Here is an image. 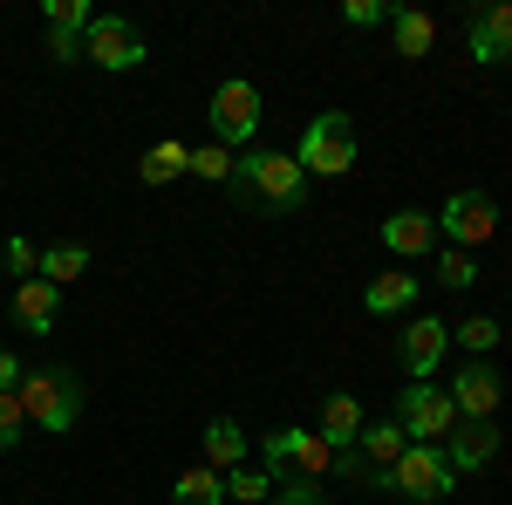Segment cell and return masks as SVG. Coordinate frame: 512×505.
<instances>
[{"mask_svg":"<svg viewBox=\"0 0 512 505\" xmlns=\"http://www.w3.org/2000/svg\"><path fill=\"white\" fill-rule=\"evenodd\" d=\"M21 430H28V410H21V396H14V389H0V458L21 444Z\"/></svg>","mask_w":512,"mask_h":505,"instance_id":"30","label":"cell"},{"mask_svg":"<svg viewBox=\"0 0 512 505\" xmlns=\"http://www.w3.org/2000/svg\"><path fill=\"white\" fill-rule=\"evenodd\" d=\"M437 280H444L451 294H465V287H478V260L458 253V246H444V253H437Z\"/></svg>","mask_w":512,"mask_h":505,"instance_id":"27","label":"cell"},{"mask_svg":"<svg viewBox=\"0 0 512 505\" xmlns=\"http://www.w3.org/2000/svg\"><path fill=\"white\" fill-rule=\"evenodd\" d=\"M444 458H451V471H485L499 458V424H458L444 437Z\"/></svg>","mask_w":512,"mask_h":505,"instance_id":"14","label":"cell"},{"mask_svg":"<svg viewBox=\"0 0 512 505\" xmlns=\"http://www.w3.org/2000/svg\"><path fill=\"white\" fill-rule=\"evenodd\" d=\"M437 233L451 239L458 253H472V246H485V239L499 233V205H492V192H478V185H465V192L444 198V212H437Z\"/></svg>","mask_w":512,"mask_h":505,"instance_id":"7","label":"cell"},{"mask_svg":"<svg viewBox=\"0 0 512 505\" xmlns=\"http://www.w3.org/2000/svg\"><path fill=\"white\" fill-rule=\"evenodd\" d=\"M55 321H62V287L21 280V287H14V328H21V335H55Z\"/></svg>","mask_w":512,"mask_h":505,"instance_id":"13","label":"cell"},{"mask_svg":"<svg viewBox=\"0 0 512 505\" xmlns=\"http://www.w3.org/2000/svg\"><path fill=\"white\" fill-rule=\"evenodd\" d=\"M41 55H48L55 69H62V62H82V35H55V28H48V35H41Z\"/></svg>","mask_w":512,"mask_h":505,"instance_id":"31","label":"cell"},{"mask_svg":"<svg viewBox=\"0 0 512 505\" xmlns=\"http://www.w3.org/2000/svg\"><path fill=\"white\" fill-rule=\"evenodd\" d=\"M362 424H369V417H362V403H355V396H342V389H335V396H321L315 437H328V451H349L355 437H362Z\"/></svg>","mask_w":512,"mask_h":505,"instance_id":"15","label":"cell"},{"mask_svg":"<svg viewBox=\"0 0 512 505\" xmlns=\"http://www.w3.org/2000/svg\"><path fill=\"white\" fill-rule=\"evenodd\" d=\"M226 499L233 505H267L274 499V478L260 465H239V471H226Z\"/></svg>","mask_w":512,"mask_h":505,"instance_id":"24","label":"cell"},{"mask_svg":"<svg viewBox=\"0 0 512 505\" xmlns=\"http://www.w3.org/2000/svg\"><path fill=\"white\" fill-rule=\"evenodd\" d=\"M396 355H403L410 383H431V376H437V362L451 355V321H437V314H417V321L403 328V342H396Z\"/></svg>","mask_w":512,"mask_h":505,"instance_id":"9","label":"cell"},{"mask_svg":"<svg viewBox=\"0 0 512 505\" xmlns=\"http://www.w3.org/2000/svg\"><path fill=\"white\" fill-rule=\"evenodd\" d=\"M396 424H403V437H410V444H444V437L465 424V417H458L451 389H437V383H403V396H396Z\"/></svg>","mask_w":512,"mask_h":505,"instance_id":"5","label":"cell"},{"mask_svg":"<svg viewBox=\"0 0 512 505\" xmlns=\"http://www.w3.org/2000/svg\"><path fill=\"white\" fill-rule=\"evenodd\" d=\"M342 21H349V28H383V21H390V7H383V0H349V7H342Z\"/></svg>","mask_w":512,"mask_h":505,"instance_id":"32","label":"cell"},{"mask_svg":"<svg viewBox=\"0 0 512 505\" xmlns=\"http://www.w3.org/2000/svg\"><path fill=\"white\" fill-rule=\"evenodd\" d=\"M294 430L301 424H280V430L260 437V471H267V478H287V471H294Z\"/></svg>","mask_w":512,"mask_h":505,"instance_id":"25","label":"cell"},{"mask_svg":"<svg viewBox=\"0 0 512 505\" xmlns=\"http://www.w3.org/2000/svg\"><path fill=\"white\" fill-rule=\"evenodd\" d=\"M355 451H362L369 465H376L383 478H390V465L403 458V451H410V437H403V424H396V417H383V424H362V437H355Z\"/></svg>","mask_w":512,"mask_h":505,"instance_id":"17","label":"cell"},{"mask_svg":"<svg viewBox=\"0 0 512 505\" xmlns=\"http://www.w3.org/2000/svg\"><path fill=\"white\" fill-rule=\"evenodd\" d=\"M233 164L239 157L226 151V144H198L192 151V178H205V185H233Z\"/></svg>","mask_w":512,"mask_h":505,"instance_id":"26","label":"cell"},{"mask_svg":"<svg viewBox=\"0 0 512 505\" xmlns=\"http://www.w3.org/2000/svg\"><path fill=\"white\" fill-rule=\"evenodd\" d=\"M205 465L219 471V478L246 465V430H239L233 417H212V424H205Z\"/></svg>","mask_w":512,"mask_h":505,"instance_id":"18","label":"cell"},{"mask_svg":"<svg viewBox=\"0 0 512 505\" xmlns=\"http://www.w3.org/2000/svg\"><path fill=\"white\" fill-rule=\"evenodd\" d=\"M89 21H96L89 0H48V28L55 35H89Z\"/></svg>","mask_w":512,"mask_h":505,"instance_id":"28","label":"cell"},{"mask_svg":"<svg viewBox=\"0 0 512 505\" xmlns=\"http://www.w3.org/2000/svg\"><path fill=\"white\" fill-rule=\"evenodd\" d=\"M212 144H226V151H239V144H253L260 137V117H267V103H260V82L246 76H226L219 89H212Z\"/></svg>","mask_w":512,"mask_h":505,"instance_id":"4","label":"cell"},{"mask_svg":"<svg viewBox=\"0 0 512 505\" xmlns=\"http://www.w3.org/2000/svg\"><path fill=\"white\" fill-rule=\"evenodd\" d=\"M21 410H28V424L35 430H48V437H62V430H76V417H82V376L76 369H28L21 376Z\"/></svg>","mask_w":512,"mask_h":505,"instance_id":"2","label":"cell"},{"mask_svg":"<svg viewBox=\"0 0 512 505\" xmlns=\"http://www.w3.org/2000/svg\"><path fill=\"white\" fill-rule=\"evenodd\" d=\"M7 267L21 273V280H35V267H41V246H35V239H7Z\"/></svg>","mask_w":512,"mask_h":505,"instance_id":"33","label":"cell"},{"mask_svg":"<svg viewBox=\"0 0 512 505\" xmlns=\"http://www.w3.org/2000/svg\"><path fill=\"white\" fill-rule=\"evenodd\" d=\"M451 485H458V471H451V458H444V444H410V451L390 465V492L410 499V505H437Z\"/></svg>","mask_w":512,"mask_h":505,"instance_id":"6","label":"cell"},{"mask_svg":"<svg viewBox=\"0 0 512 505\" xmlns=\"http://www.w3.org/2000/svg\"><path fill=\"white\" fill-rule=\"evenodd\" d=\"M144 35L117 21V14H96L89 21V35H82V62H96V69H110V76H130V69H144Z\"/></svg>","mask_w":512,"mask_h":505,"instance_id":"8","label":"cell"},{"mask_svg":"<svg viewBox=\"0 0 512 505\" xmlns=\"http://www.w3.org/2000/svg\"><path fill=\"white\" fill-rule=\"evenodd\" d=\"M390 35H396V55H403V62H424L431 41H437V21L424 7H390Z\"/></svg>","mask_w":512,"mask_h":505,"instance_id":"16","label":"cell"},{"mask_svg":"<svg viewBox=\"0 0 512 505\" xmlns=\"http://www.w3.org/2000/svg\"><path fill=\"white\" fill-rule=\"evenodd\" d=\"M383 246H390L396 260H424V253H437V212H424V205L390 212V219H383Z\"/></svg>","mask_w":512,"mask_h":505,"instance_id":"11","label":"cell"},{"mask_svg":"<svg viewBox=\"0 0 512 505\" xmlns=\"http://www.w3.org/2000/svg\"><path fill=\"white\" fill-rule=\"evenodd\" d=\"M355 117L349 110H321L308 130H301V144H294V164L308 171V178H342V171H355Z\"/></svg>","mask_w":512,"mask_h":505,"instance_id":"3","label":"cell"},{"mask_svg":"<svg viewBox=\"0 0 512 505\" xmlns=\"http://www.w3.org/2000/svg\"><path fill=\"white\" fill-rule=\"evenodd\" d=\"M499 396H506V383H499L492 362H465L458 383H451V403H458L465 424H492V417H499Z\"/></svg>","mask_w":512,"mask_h":505,"instance_id":"10","label":"cell"},{"mask_svg":"<svg viewBox=\"0 0 512 505\" xmlns=\"http://www.w3.org/2000/svg\"><path fill=\"white\" fill-rule=\"evenodd\" d=\"M171 499H178V505H219V499H226V478H219L212 465H192L178 485H171Z\"/></svg>","mask_w":512,"mask_h":505,"instance_id":"23","label":"cell"},{"mask_svg":"<svg viewBox=\"0 0 512 505\" xmlns=\"http://www.w3.org/2000/svg\"><path fill=\"white\" fill-rule=\"evenodd\" d=\"M410 301H417V273H376L369 294H362V308H369V314H403Z\"/></svg>","mask_w":512,"mask_h":505,"instance_id":"21","label":"cell"},{"mask_svg":"<svg viewBox=\"0 0 512 505\" xmlns=\"http://www.w3.org/2000/svg\"><path fill=\"white\" fill-rule=\"evenodd\" d=\"M233 192L246 205H267V212H301L308 205V171L287 151H246L233 164Z\"/></svg>","mask_w":512,"mask_h":505,"instance_id":"1","label":"cell"},{"mask_svg":"<svg viewBox=\"0 0 512 505\" xmlns=\"http://www.w3.org/2000/svg\"><path fill=\"white\" fill-rule=\"evenodd\" d=\"M465 35H472V62H485V69H506V62H512V0H499V7H478Z\"/></svg>","mask_w":512,"mask_h":505,"instance_id":"12","label":"cell"},{"mask_svg":"<svg viewBox=\"0 0 512 505\" xmlns=\"http://www.w3.org/2000/svg\"><path fill=\"white\" fill-rule=\"evenodd\" d=\"M21 376H28V369H21V355L0 349V389H21Z\"/></svg>","mask_w":512,"mask_h":505,"instance_id":"34","label":"cell"},{"mask_svg":"<svg viewBox=\"0 0 512 505\" xmlns=\"http://www.w3.org/2000/svg\"><path fill=\"white\" fill-rule=\"evenodd\" d=\"M451 335H458V342H465V349H472L478 362H485V355L499 349V321H492V314H472V321H458Z\"/></svg>","mask_w":512,"mask_h":505,"instance_id":"29","label":"cell"},{"mask_svg":"<svg viewBox=\"0 0 512 505\" xmlns=\"http://www.w3.org/2000/svg\"><path fill=\"white\" fill-rule=\"evenodd\" d=\"M185 171H192V144H178V137H164V144H151V151L137 157V178L144 185H171Z\"/></svg>","mask_w":512,"mask_h":505,"instance_id":"19","label":"cell"},{"mask_svg":"<svg viewBox=\"0 0 512 505\" xmlns=\"http://www.w3.org/2000/svg\"><path fill=\"white\" fill-rule=\"evenodd\" d=\"M294 478H315V485H328V478H335V451H328V437L294 430Z\"/></svg>","mask_w":512,"mask_h":505,"instance_id":"22","label":"cell"},{"mask_svg":"<svg viewBox=\"0 0 512 505\" xmlns=\"http://www.w3.org/2000/svg\"><path fill=\"white\" fill-rule=\"evenodd\" d=\"M76 273H89V246H82V239L41 246V267H35V280H48V287H69Z\"/></svg>","mask_w":512,"mask_h":505,"instance_id":"20","label":"cell"}]
</instances>
